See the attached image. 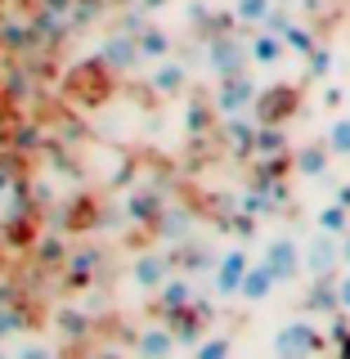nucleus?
<instances>
[{
  "mask_svg": "<svg viewBox=\"0 0 350 359\" xmlns=\"http://www.w3.org/2000/svg\"><path fill=\"white\" fill-rule=\"evenodd\" d=\"M278 287V274L269 269L265 261L261 265H252L247 269V278H243V287H238V297L247 301V306H261V301H269V292Z\"/></svg>",
  "mask_w": 350,
  "mask_h": 359,
  "instance_id": "6e6552de",
  "label": "nucleus"
},
{
  "mask_svg": "<svg viewBox=\"0 0 350 359\" xmlns=\"http://www.w3.org/2000/svg\"><path fill=\"white\" fill-rule=\"evenodd\" d=\"M328 157H332V149H328V144H323V149H301L297 166H301L306 175H323V171H328Z\"/></svg>",
  "mask_w": 350,
  "mask_h": 359,
  "instance_id": "4468645a",
  "label": "nucleus"
},
{
  "mask_svg": "<svg viewBox=\"0 0 350 359\" xmlns=\"http://www.w3.org/2000/svg\"><path fill=\"white\" fill-rule=\"evenodd\" d=\"M256 108H261V121H278L292 112V90H269V95L256 99Z\"/></svg>",
  "mask_w": 350,
  "mask_h": 359,
  "instance_id": "ddd939ff",
  "label": "nucleus"
},
{
  "mask_svg": "<svg viewBox=\"0 0 350 359\" xmlns=\"http://www.w3.org/2000/svg\"><path fill=\"white\" fill-rule=\"evenodd\" d=\"M166 278H171V265H166L162 252L135 256V265H130V287H140V292H162Z\"/></svg>",
  "mask_w": 350,
  "mask_h": 359,
  "instance_id": "7ed1b4c3",
  "label": "nucleus"
},
{
  "mask_svg": "<svg viewBox=\"0 0 350 359\" xmlns=\"http://www.w3.org/2000/svg\"><path fill=\"white\" fill-rule=\"evenodd\" d=\"M14 359H59V351H54L50 341H22L14 351Z\"/></svg>",
  "mask_w": 350,
  "mask_h": 359,
  "instance_id": "6ab92c4d",
  "label": "nucleus"
},
{
  "mask_svg": "<svg viewBox=\"0 0 350 359\" xmlns=\"http://www.w3.org/2000/svg\"><path fill=\"white\" fill-rule=\"evenodd\" d=\"M332 292H337V310H350V269L332 283Z\"/></svg>",
  "mask_w": 350,
  "mask_h": 359,
  "instance_id": "aec40b11",
  "label": "nucleus"
},
{
  "mask_svg": "<svg viewBox=\"0 0 350 359\" xmlns=\"http://www.w3.org/2000/svg\"><path fill=\"white\" fill-rule=\"evenodd\" d=\"M283 41H288V50H310V36H306L301 27H288V32H283Z\"/></svg>",
  "mask_w": 350,
  "mask_h": 359,
  "instance_id": "412c9836",
  "label": "nucleus"
},
{
  "mask_svg": "<svg viewBox=\"0 0 350 359\" xmlns=\"http://www.w3.org/2000/svg\"><path fill=\"white\" fill-rule=\"evenodd\" d=\"M247 54H252V63H256V67H274V63L288 54V41H283V36H274V32H256V36L247 41Z\"/></svg>",
  "mask_w": 350,
  "mask_h": 359,
  "instance_id": "9d476101",
  "label": "nucleus"
},
{
  "mask_svg": "<svg viewBox=\"0 0 350 359\" xmlns=\"http://www.w3.org/2000/svg\"><path fill=\"white\" fill-rule=\"evenodd\" d=\"M301 265H306L310 278H328L337 265H342V238H332V233L314 229V238L301 247Z\"/></svg>",
  "mask_w": 350,
  "mask_h": 359,
  "instance_id": "f03ea898",
  "label": "nucleus"
},
{
  "mask_svg": "<svg viewBox=\"0 0 350 359\" xmlns=\"http://www.w3.org/2000/svg\"><path fill=\"white\" fill-rule=\"evenodd\" d=\"M229 351H234L229 337H207V341L194 351V359H229Z\"/></svg>",
  "mask_w": 350,
  "mask_h": 359,
  "instance_id": "f3484780",
  "label": "nucleus"
},
{
  "mask_svg": "<svg viewBox=\"0 0 350 359\" xmlns=\"http://www.w3.org/2000/svg\"><path fill=\"white\" fill-rule=\"evenodd\" d=\"M274 355L278 359H314L319 355V328L306 319H292L274 332Z\"/></svg>",
  "mask_w": 350,
  "mask_h": 359,
  "instance_id": "f257e3e1",
  "label": "nucleus"
},
{
  "mask_svg": "<svg viewBox=\"0 0 350 359\" xmlns=\"http://www.w3.org/2000/svg\"><path fill=\"white\" fill-rule=\"evenodd\" d=\"M234 18L247 27H265L274 18V0H234Z\"/></svg>",
  "mask_w": 350,
  "mask_h": 359,
  "instance_id": "9b49d317",
  "label": "nucleus"
},
{
  "mask_svg": "<svg viewBox=\"0 0 350 359\" xmlns=\"http://www.w3.org/2000/svg\"><path fill=\"white\" fill-rule=\"evenodd\" d=\"M166 54H171V45H166V36L162 32H144L140 36V59H166Z\"/></svg>",
  "mask_w": 350,
  "mask_h": 359,
  "instance_id": "dca6fc26",
  "label": "nucleus"
},
{
  "mask_svg": "<svg viewBox=\"0 0 350 359\" xmlns=\"http://www.w3.org/2000/svg\"><path fill=\"white\" fill-rule=\"evenodd\" d=\"M135 359H175V332L166 323H149L135 337Z\"/></svg>",
  "mask_w": 350,
  "mask_h": 359,
  "instance_id": "423d86ee",
  "label": "nucleus"
},
{
  "mask_svg": "<svg viewBox=\"0 0 350 359\" xmlns=\"http://www.w3.org/2000/svg\"><path fill=\"white\" fill-rule=\"evenodd\" d=\"M247 269H252L247 252H243V247H229V252L220 256V265H216V292H220V297H238Z\"/></svg>",
  "mask_w": 350,
  "mask_h": 359,
  "instance_id": "39448f33",
  "label": "nucleus"
},
{
  "mask_svg": "<svg viewBox=\"0 0 350 359\" xmlns=\"http://www.w3.org/2000/svg\"><path fill=\"white\" fill-rule=\"evenodd\" d=\"M328 149L332 157H350V117H337L328 126Z\"/></svg>",
  "mask_w": 350,
  "mask_h": 359,
  "instance_id": "2eb2a0df",
  "label": "nucleus"
},
{
  "mask_svg": "<svg viewBox=\"0 0 350 359\" xmlns=\"http://www.w3.org/2000/svg\"><path fill=\"white\" fill-rule=\"evenodd\" d=\"M342 359H350V341H346V346H342Z\"/></svg>",
  "mask_w": 350,
  "mask_h": 359,
  "instance_id": "b1692460",
  "label": "nucleus"
},
{
  "mask_svg": "<svg viewBox=\"0 0 350 359\" xmlns=\"http://www.w3.org/2000/svg\"><path fill=\"white\" fill-rule=\"evenodd\" d=\"M261 261L278 274V283H288V278H297L301 269H306V265H301V243H292V238H274L265 247Z\"/></svg>",
  "mask_w": 350,
  "mask_h": 359,
  "instance_id": "20e7f679",
  "label": "nucleus"
},
{
  "mask_svg": "<svg viewBox=\"0 0 350 359\" xmlns=\"http://www.w3.org/2000/svg\"><path fill=\"white\" fill-rule=\"evenodd\" d=\"M337 202H342V207H350V184H342V189H337Z\"/></svg>",
  "mask_w": 350,
  "mask_h": 359,
  "instance_id": "5701e85b",
  "label": "nucleus"
},
{
  "mask_svg": "<svg viewBox=\"0 0 350 359\" xmlns=\"http://www.w3.org/2000/svg\"><path fill=\"white\" fill-rule=\"evenodd\" d=\"M342 265H346V269H350V229H346V233H342Z\"/></svg>",
  "mask_w": 350,
  "mask_h": 359,
  "instance_id": "4be33fe9",
  "label": "nucleus"
},
{
  "mask_svg": "<svg viewBox=\"0 0 350 359\" xmlns=\"http://www.w3.org/2000/svg\"><path fill=\"white\" fill-rule=\"evenodd\" d=\"M216 104H220V112H243V108L256 104V90H252V81H247L243 72H238V76H224Z\"/></svg>",
  "mask_w": 350,
  "mask_h": 359,
  "instance_id": "1a4fd4ad",
  "label": "nucleus"
},
{
  "mask_svg": "<svg viewBox=\"0 0 350 359\" xmlns=\"http://www.w3.org/2000/svg\"><path fill=\"white\" fill-rule=\"evenodd\" d=\"M314 229L332 233V238H342V233L350 229V207H342V202H328V207L314 216Z\"/></svg>",
  "mask_w": 350,
  "mask_h": 359,
  "instance_id": "f8f14e48",
  "label": "nucleus"
},
{
  "mask_svg": "<svg viewBox=\"0 0 350 359\" xmlns=\"http://www.w3.org/2000/svg\"><path fill=\"white\" fill-rule=\"evenodd\" d=\"M162 301H166V306H184V301H194V287H189L184 278H166Z\"/></svg>",
  "mask_w": 350,
  "mask_h": 359,
  "instance_id": "a211bd4d",
  "label": "nucleus"
},
{
  "mask_svg": "<svg viewBox=\"0 0 350 359\" xmlns=\"http://www.w3.org/2000/svg\"><path fill=\"white\" fill-rule=\"evenodd\" d=\"M346 108H350V90H346Z\"/></svg>",
  "mask_w": 350,
  "mask_h": 359,
  "instance_id": "393cba45",
  "label": "nucleus"
},
{
  "mask_svg": "<svg viewBox=\"0 0 350 359\" xmlns=\"http://www.w3.org/2000/svg\"><path fill=\"white\" fill-rule=\"evenodd\" d=\"M149 86H153V95H180V90L189 86V67L166 54V59H157V63H153Z\"/></svg>",
  "mask_w": 350,
  "mask_h": 359,
  "instance_id": "0eeeda50",
  "label": "nucleus"
}]
</instances>
